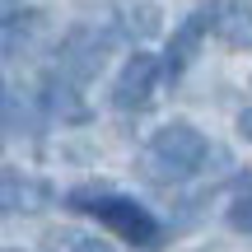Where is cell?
Segmentation results:
<instances>
[{"mask_svg": "<svg viewBox=\"0 0 252 252\" xmlns=\"http://www.w3.org/2000/svg\"><path fill=\"white\" fill-rule=\"evenodd\" d=\"M75 210H89V215H98L103 224L112 229V234H122L126 243H135V248H154V243H163V224L150 215V210L140 206L135 196H122V191H112V187H75L70 196Z\"/></svg>", "mask_w": 252, "mask_h": 252, "instance_id": "7a4b0ae2", "label": "cell"}, {"mask_svg": "<svg viewBox=\"0 0 252 252\" xmlns=\"http://www.w3.org/2000/svg\"><path fill=\"white\" fill-rule=\"evenodd\" d=\"M215 33L234 52H252V0H234L215 14Z\"/></svg>", "mask_w": 252, "mask_h": 252, "instance_id": "ba28073f", "label": "cell"}, {"mask_svg": "<svg viewBox=\"0 0 252 252\" xmlns=\"http://www.w3.org/2000/svg\"><path fill=\"white\" fill-rule=\"evenodd\" d=\"M229 224H234L238 234H252V191H248V196H238L234 206H229Z\"/></svg>", "mask_w": 252, "mask_h": 252, "instance_id": "8fae6325", "label": "cell"}, {"mask_svg": "<svg viewBox=\"0 0 252 252\" xmlns=\"http://www.w3.org/2000/svg\"><path fill=\"white\" fill-rule=\"evenodd\" d=\"M210 159V140L191 122H168L150 135V145L140 150V173L159 187L168 182H187L191 173H201Z\"/></svg>", "mask_w": 252, "mask_h": 252, "instance_id": "6da1fadb", "label": "cell"}, {"mask_svg": "<svg viewBox=\"0 0 252 252\" xmlns=\"http://www.w3.org/2000/svg\"><path fill=\"white\" fill-rule=\"evenodd\" d=\"M238 131H243V135H252V112H243V117H238Z\"/></svg>", "mask_w": 252, "mask_h": 252, "instance_id": "4fadbf2b", "label": "cell"}, {"mask_svg": "<svg viewBox=\"0 0 252 252\" xmlns=\"http://www.w3.org/2000/svg\"><path fill=\"white\" fill-rule=\"evenodd\" d=\"M0 252H5V248H0Z\"/></svg>", "mask_w": 252, "mask_h": 252, "instance_id": "5bb4252c", "label": "cell"}, {"mask_svg": "<svg viewBox=\"0 0 252 252\" xmlns=\"http://www.w3.org/2000/svg\"><path fill=\"white\" fill-rule=\"evenodd\" d=\"M159 19H163V14H159V5L140 0V5L126 14V24H131V33H135V37H154V33H159Z\"/></svg>", "mask_w": 252, "mask_h": 252, "instance_id": "30bf717a", "label": "cell"}, {"mask_svg": "<svg viewBox=\"0 0 252 252\" xmlns=\"http://www.w3.org/2000/svg\"><path fill=\"white\" fill-rule=\"evenodd\" d=\"M42 248L47 252H112L103 238L80 234V229H47V234H42Z\"/></svg>", "mask_w": 252, "mask_h": 252, "instance_id": "9c48e42d", "label": "cell"}, {"mask_svg": "<svg viewBox=\"0 0 252 252\" xmlns=\"http://www.w3.org/2000/svg\"><path fill=\"white\" fill-rule=\"evenodd\" d=\"M19 5H24V0H0V19H9V14H19Z\"/></svg>", "mask_w": 252, "mask_h": 252, "instance_id": "7c38bea8", "label": "cell"}, {"mask_svg": "<svg viewBox=\"0 0 252 252\" xmlns=\"http://www.w3.org/2000/svg\"><path fill=\"white\" fill-rule=\"evenodd\" d=\"M52 206V187L33 173L5 168L0 173V220L5 215H37V210Z\"/></svg>", "mask_w": 252, "mask_h": 252, "instance_id": "8992f818", "label": "cell"}, {"mask_svg": "<svg viewBox=\"0 0 252 252\" xmlns=\"http://www.w3.org/2000/svg\"><path fill=\"white\" fill-rule=\"evenodd\" d=\"M117 47V28L112 24H80L70 28V33L61 37V47H56V75H65V80L84 84L94 80V75L103 70V61H108V52Z\"/></svg>", "mask_w": 252, "mask_h": 252, "instance_id": "3957f363", "label": "cell"}, {"mask_svg": "<svg viewBox=\"0 0 252 252\" xmlns=\"http://www.w3.org/2000/svg\"><path fill=\"white\" fill-rule=\"evenodd\" d=\"M154 89H159V56L135 52L122 65L117 84H112V108L117 112H145L154 103Z\"/></svg>", "mask_w": 252, "mask_h": 252, "instance_id": "277c9868", "label": "cell"}, {"mask_svg": "<svg viewBox=\"0 0 252 252\" xmlns=\"http://www.w3.org/2000/svg\"><path fill=\"white\" fill-rule=\"evenodd\" d=\"M215 14H220L215 5H201V9H191V14L182 19V28H173V42H168V52H163V61H159V75L178 80V75L196 61V52H201V42H206V33L215 28Z\"/></svg>", "mask_w": 252, "mask_h": 252, "instance_id": "5b68a950", "label": "cell"}, {"mask_svg": "<svg viewBox=\"0 0 252 252\" xmlns=\"http://www.w3.org/2000/svg\"><path fill=\"white\" fill-rule=\"evenodd\" d=\"M37 108H42L47 117H56V122H70V126L89 122V108H84V94H80V84H75V80H65V75H56V70L42 80Z\"/></svg>", "mask_w": 252, "mask_h": 252, "instance_id": "52a82bcc", "label": "cell"}]
</instances>
